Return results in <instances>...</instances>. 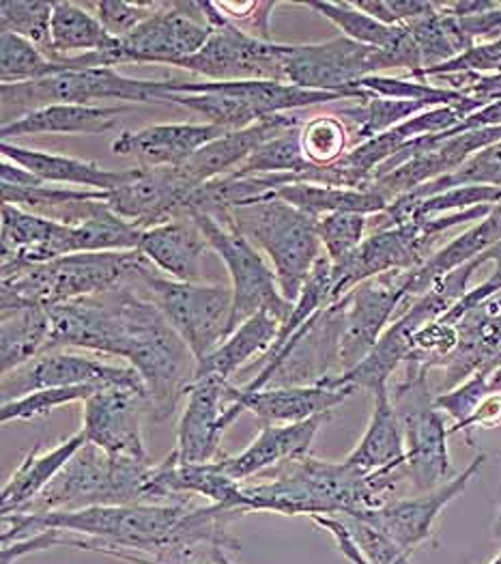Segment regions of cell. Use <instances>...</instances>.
Returning <instances> with one entry per match:
<instances>
[{
	"label": "cell",
	"instance_id": "1",
	"mask_svg": "<svg viewBox=\"0 0 501 564\" xmlns=\"http://www.w3.org/2000/svg\"><path fill=\"white\" fill-rule=\"evenodd\" d=\"M259 476L261 482H241L246 511H272L291 518H334L381 509L396 500L394 494L407 478L405 470L362 474L347 462L331 464L311 455L284 462Z\"/></svg>",
	"mask_w": 501,
	"mask_h": 564
},
{
	"label": "cell",
	"instance_id": "2",
	"mask_svg": "<svg viewBox=\"0 0 501 564\" xmlns=\"http://www.w3.org/2000/svg\"><path fill=\"white\" fill-rule=\"evenodd\" d=\"M117 306L126 338L123 360L144 383L146 410L155 421H166L196 379V356L137 282L117 289Z\"/></svg>",
	"mask_w": 501,
	"mask_h": 564
},
{
	"label": "cell",
	"instance_id": "3",
	"mask_svg": "<svg viewBox=\"0 0 501 564\" xmlns=\"http://www.w3.org/2000/svg\"><path fill=\"white\" fill-rule=\"evenodd\" d=\"M146 265L138 250L80 252L35 265L2 261V297L50 308L134 284Z\"/></svg>",
	"mask_w": 501,
	"mask_h": 564
},
{
	"label": "cell",
	"instance_id": "4",
	"mask_svg": "<svg viewBox=\"0 0 501 564\" xmlns=\"http://www.w3.org/2000/svg\"><path fill=\"white\" fill-rule=\"evenodd\" d=\"M153 468L155 464L151 462L110 457L87 442L47 485L46 491L20 516L149 502Z\"/></svg>",
	"mask_w": 501,
	"mask_h": 564
},
{
	"label": "cell",
	"instance_id": "5",
	"mask_svg": "<svg viewBox=\"0 0 501 564\" xmlns=\"http://www.w3.org/2000/svg\"><path fill=\"white\" fill-rule=\"evenodd\" d=\"M218 216H227L241 236L263 250L272 263L284 300L295 302L323 254L317 234L319 218L277 196Z\"/></svg>",
	"mask_w": 501,
	"mask_h": 564
},
{
	"label": "cell",
	"instance_id": "6",
	"mask_svg": "<svg viewBox=\"0 0 501 564\" xmlns=\"http://www.w3.org/2000/svg\"><path fill=\"white\" fill-rule=\"evenodd\" d=\"M177 78L144 80L132 78L115 67H95L83 72H63L52 78L2 85V123H11L33 110L52 104H89L91 101H130V104H166Z\"/></svg>",
	"mask_w": 501,
	"mask_h": 564
},
{
	"label": "cell",
	"instance_id": "7",
	"mask_svg": "<svg viewBox=\"0 0 501 564\" xmlns=\"http://www.w3.org/2000/svg\"><path fill=\"white\" fill-rule=\"evenodd\" d=\"M200 234L207 239L209 248L225 261L230 289H232V313L228 332H235L246 319L257 313H270L280 324H284L293 311V302L284 300L272 265L257 250V246L246 236H241L227 216H189Z\"/></svg>",
	"mask_w": 501,
	"mask_h": 564
},
{
	"label": "cell",
	"instance_id": "8",
	"mask_svg": "<svg viewBox=\"0 0 501 564\" xmlns=\"http://www.w3.org/2000/svg\"><path fill=\"white\" fill-rule=\"evenodd\" d=\"M151 265V263H149ZM138 276V289L162 311L166 322L179 332L196 362L205 360L227 340L232 289L228 284L179 282L160 276L151 268Z\"/></svg>",
	"mask_w": 501,
	"mask_h": 564
},
{
	"label": "cell",
	"instance_id": "9",
	"mask_svg": "<svg viewBox=\"0 0 501 564\" xmlns=\"http://www.w3.org/2000/svg\"><path fill=\"white\" fill-rule=\"evenodd\" d=\"M428 371L407 367L405 379L396 386L392 403L405 435V474L417 491H433L455 478L442 410L428 392Z\"/></svg>",
	"mask_w": 501,
	"mask_h": 564
},
{
	"label": "cell",
	"instance_id": "10",
	"mask_svg": "<svg viewBox=\"0 0 501 564\" xmlns=\"http://www.w3.org/2000/svg\"><path fill=\"white\" fill-rule=\"evenodd\" d=\"M211 37L196 54L179 61L175 67L198 74L207 83H250L272 80L286 83L284 78V46L277 42H261L237 26L228 24L216 2H205Z\"/></svg>",
	"mask_w": 501,
	"mask_h": 564
},
{
	"label": "cell",
	"instance_id": "11",
	"mask_svg": "<svg viewBox=\"0 0 501 564\" xmlns=\"http://www.w3.org/2000/svg\"><path fill=\"white\" fill-rule=\"evenodd\" d=\"M211 33L205 2H164L134 33L119 40L115 52L99 54V65L151 63L175 67L205 46Z\"/></svg>",
	"mask_w": 501,
	"mask_h": 564
},
{
	"label": "cell",
	"instance_id": "12",
	"mask_svg": "<svg viewBox=\"0 0 501 564\" xmlns=\"http://www.w3.org/2000/svg\"><path fill=\"white\" fill-rule=\"evenodd\" d=\"M394 69L385 50L362 46L349 37H334L319 44L284 46V78L288 85L329 91L358 94L360 80Z\"/></svg>",
	"mask_w": 501,
	"mask_h": 564
},
{
	"label": "cell",
	"instance_id": "13",
	"mask_svg": "<svg viewBox=\"0 0 501 564\" xmlns=\"http://www.w3.org/2000/svg\"><path fill=\"white\" fill-rule=\"evenodd\" d=\"M342 297L319 311L299 329L272 362L263 365L252 381L243 386L246 392L286 386H317L340 367V336H342ZM340 376V373H338Z\"/></svg>",
	"mask_w": 501,
	"mask_h": 564
},
{
	"label": "cell",
	"instance_id": "14",
	"mask_svg": "<svg viewBox=\"0 0 501 564\" xmlns=\"http://www.w3.org/2000/svg\"><path fill=\"white\" fill-rule=\"evenodd\" d=\"M92 386L104 388H134L146 397L144 383L132 367H115L92 356L74 354L67 349H46L24 367L2 376V403L15 401L46 388Z\"/></svg>",
	"mask_w": 501,
	"mask_h": 564
},
{
	"label": "cell",
	"instance_id": "15",
	"mask_svg": "<svg viewBox=\"0 0 501 564\" xmlns=\"http://www.w3.org/2000/svg\"><path fill=\"white\" fill-rule=\"evenodd\" d=\"M410 272L383 274L351 289L345 302L340 336V376L356 369L390 328L396 308L407 302Z\"/></svg>",
	"mask_w": 501,
	"mask_h": 564
},
{
	"label": "cell",
	"instance_id": "16",
	"mask_svg": "<svg viewBox=\"0 0 501 564\" xmlns=\"http://www.w3.org/2000/svg\"><path fill=\"white\" fill-rule=\"evenodd\" d=\"M196 189L183 177L179 166H134L123 171L119 186L108 192L106 203L117 216L146 231L187 216Z\"/></svg>",
	"mask_w": 501,
	"mask_h": 564
},
{
	"label": "cell",
	"instance_id": "17",
	"mask_svg": "<svg viewBox=\"0 0 501 564\" xmlns=\"http://www.w3.org/2000/svg\"><path fill=\"white\" fill-rule=\"evenodd\" d=\"M227 379L207 376L194 379L185 394L175 455L179 464H214L222 459V435L246 412L228 397Z\"/></svg>",
	"mask_w": 501,
	"mask_h": 564
},
{
	"label": "cell",
	"instance_id": "18",
	"mask_svg": "<svg viewBox=\"0 0 501 564\" xmlns=\"http://www.w3.org/2000/svg\"><path fill=\"white\" fill-rule=\"evenodd\" d=\"M47 349H87L123 358L126 338L117 291L50 306Z\"/></svg>",
	"mask_w": 501,
	"mask_h": 564
},
{
	"label": "cell",
	"instance_id": "19",
	"mask_svg": "<svg viewBox=\"0 0 501 564\" xmlns=\"http://www.w3.org/2000/svg\"><path fill=\"white\" fill-rule=\"evenodd\" d=\"M146 397L134 388H104L85 401L83 431L87 442L110 457L151 462L142 437Z\"/></svg>",
	"mask_w": 501,
	"mask_h": 564
},
{
	"label": "cell",
	"instance_id": "20",
	"mask_svg": "<svg viewBox=\"0 0 501 564\" xmlns=\"http://www.w3.org/2000/svg\"><path fill=\"white\" fill-rule=\"evenodd\" d=\"M484 459H487L484 455H478L465 470L456 474L450 482H446L433 491H424L415 498L392 500L381 509L358 511L349 518L362 519L366 523H370L372 528L383 532L388 539H392L401 550H405L410 554L413 547H417L420 543L431 539L433 523L442 513V509L446 505H450L460 491H465V487L476 476V471L482 468Z\"/></svg>",
	"mask_w": 501,
	"mask_h": 564
},
{
	"label": "cell",
	"instance_id": "21",
	"mask_svg": "<svg viewBox=\"0 0 501 564\" xmlns=\"http://www.w3.org/2000/svg\"><path fill=\"white\" fill-rule=\"evenodd\" d=\"M304 123H306L304 110H297V112H282V115L261 119L259 123L246 130L227 132L225 137L203 147L189 162L179 166L183 177L194 188H200L211 180H218L222 175L237 171L261 144L272 141L284 132L299 130Z\"/></svg>",
	"mask_w": 501,
	"mask_h": 564
},
{
	"label": "cell",
	"instance_id": "22",
	"mask_svg": "<svg viewBox=\"0 0 501 564\" xmlns=\"http://www.w3.org/2000/svg\"><path fill=\"white\" fill-rule=\"evenodd\" d=\"M356 388H336L327 381L317 386H286V388H263L257 392H246L228 383V397L237 401L243 410L252 412L261 424H295L311 421L315 416L331 414L342 405Z\"/></svg>",
	"mask_w": 501,
	"mask_h": 564
},
{
	"label": "cell",
	"instance_id": "23",
	"mask_svg": "<svg viewBox=\"0 0 501 564\" xmlns=\"http://www.w3.org/2000/svg\"><path fill=\"white\" fill-rule=\"evenodd\" d=\"M225 134L227 130L209 123H160L119 134L110 149L123 158H134L138 166L177 169Z\"/></svg>",
	"mask_w": 501,
	"mask_h": 564
},
{
	"label": "cell",
	"instance_id": "24",
	"mask_svg": "<svg viewBox=\"0 0 501 564\" xmlns=\"http://www.w3.org/2000/svg\"><path fill=\"white\" fill-rule=\"evenodd\" d=\"M187 496H203L211 505H218L222 509L246 511V498L241 482L230 478L227 471L220 468L218 462L214 464H179L175 451L162 462L155 464L153 478L149 485V500L153 498H168L175 502H185Z\"/></svg>",
	"mask_w": 501,
	"mask_h": 564
},
{
	"label": "cell",
	"instance_id": "25",
	"mask_svg": "<svg viewBox=\"0 0 501 564\" xmlns=\"http://www.w3.org/2000/svg\"><path fill=\"white\" fill-rule=\"evenodd\" d=\"M329 416L331 414H323L295 424H261L259 437L243 453L235 457L225 455L218 464L237 482H248L284 462L308 457L317 433Z\"/></svg>",
	"mask_w": 501,
	"mask_h": 564
},
{
	"label": "cell",
	"instance_id": "26",
	"mask_svg": "<svg viewBox=\"0 0 501 564\" xmlns=\"http://www.w3.org/2000/svg\"><path fill=\"white\" fill-rule=\"evenodd\" d=\"M207 248V239L189 216L142 231L138 243V252L151 265L179 282H198Z\"/></svg>",
	"mask_w": 501,
	"mask_h": 564
},
{
	"label": "cell",
	"instance_id": "27",
	"mask_svg": "<svg viewBox=\"0 0 501 564\" xmlns=\"http://www.w3.org/2000/svg\"><path fill=\"white\" fill-rule=\"evenodd\" d=\"M85 444L87 435L83 429L50 451H44L42 444H35L2 487L0 516L7 518L24 513Z\"/></svg>",
	"mask_w": 501,
	"mask_h": 564
},
{
	"label": "cell",
	"instance_id": "28",
	"mask_svg": "<svg viewBox=\"0 0 501 564\" xmlns=\"http://www.w3.org/2000/svg\"><path fill=\"white\" fill-rule=\"evenodd\" d=\"M130 106H95V104H52L33 110L11 123H2V141L40 134H104L117 126Z\"/></svg>",
	"mask_w": 501,
	"mask_h": 564
},
{
	"label": "cell",
	"instance_id": "29",
	"mask_svg": "<svg viewBox=\"0 0 501 564\" xmlns=\"http://www.w3.org/2000/svg\"><path fill=\"white\" fill-rule=\"evenodd\" d=\"M374 394L372 416L360 444L345 459L351 468L362 474L405 470V435L390 388H379Z\"/></svg>",
	"mask_w": 501,
	"mask_h": 564
},
{
	"label": "cell",
	"instance_id": "30",
	"mask_svg": "<svg viewBox=\"0 0 501 564\" xmlns=\"http://www.w3.org/2000/svg\"><path fill=\"white\" fill-rule=\"evenodd\" d=\"M50 345V311L40 304L0 297V371L24 367Z\"/></svg>",
	"mask_w": 501,
	"mask_h": 564
},
{
	"label": "cell",
	"instance_id": "31",
	"mask_svg": "<svg viewBox=\"0 0 501 564\" xmlns=\"http://www.w3.org/2000/svg\"><path fill=\"white\" fill-rule=\"evenodd\" d=\"M0 153L2 160L24 166L46 184H67L97 192H110L119 186L123 177V171H108L92 160L26 149L15 142H0Z\"/></svg>",
	"mask_w": 501,
	"mask_h": 564
},
{
	"label": "cell",
	"instance_id": "32",
	"mask_svg": "<svg viewBox=\"0 0 501 564\" xmlns=\"http://www.w3.org/2000/svg\"><path fill=\"white\" fill-rule=\"evenodd\" d=\"M501 237V205H495L493 212L473 225L469 231L456 236L448 241L444 248L435 250V254L424 261L417 270L410 272V284H407V302L410 304L415 297L424 295L435 282L448 274L456 272L458 268L476 261L482 257Z\"/></svg>",
	"mask_w": 501,
	"mask_h": 564
},
{
	"label": "cell",
	"instance_id": "33",
	"mask_svg": "<svg viewBox=\"0 0 501 564\" xmlns=\"http://www.w3.org/2000/svg\"><path fill=\"white\" fill-rule=\"evenodd\" d=\"M52 52L50 61L63 63L83 54H108L119 47V40L112 37L95 13L78 2H54L52 11Z\"/></svg>",
	"mask_w": 501,
	"mask_h": 564
},
{
	"label": "cell",
	"instance_id": "34",
	"mask_svg": "<svg viewBox=\"0 0 501 564\" xmlns=\"http://www.w3.org/2000/svg\"><path fill=\"white\" fill-rule=\"evenodd\" d=\"M280 326L282 324L270 313L252 315L239 328L230 332L216 351L198 362L196 379L214 376L230 381V377L243 369L252 358L272 349Z\"/></svg>",
	"mask_w": 501,
	"mask_h": 564
},
{
	"label": "cell",
	"instance_id": "35",
	"mask_svg": "<svg viewBox=\"0 0 501 564\" xmlns=\"http://www.w3.org/2000/svg\"><path fill=\"white\" fill-rule=\"evenodd\" d=\"M277 198L320 218L327 214H362L379 216L390 207V200L374 189L336 188L320 184H288L277 189Z\"/></svg>",
	"mask_w": 501,
	"mask_h": 564
},
{
	"label": "cell",
	"instance_id": "36",
	"mask_svg": "<svg viewBox=\"0 0 501 564\" xmlns=\"http://www.w3.org/2000/svg\"><path fill=\"white\" fill-rule=\"evenodd\" d=\"M302 7L313 9L320 13L325 20H329L336 29L342 31V37H349L362 46L379 47V50H394L405 35L407 26H388L372 15H368L362 9L356 7V2H302Z\"/></svg>",
	"mask_w": 501,
	"mask_h": 564
},
{
	"label": "cell",
	"instance_id": "37",
	"mask_svg": "<svg viewBox=\"0 0 501 564\" xmlns=\"http://www.w3.org/2000/svg\"><path fill=\"white\" fill-rule=\"evenodd\" d=\"M405 26L420 50L422 69L444 65L456 58L458 54L467 52L469 47H473V44L467 40V35L462 33L458 18L442 13L437 9V2L428 15L417 18Z\"/></svg>",
	"mask_w": 501,
	"mask_h": 564
},
{
	"label": "cell",
	"instance_id": "38",
	"mask_svg": "<svg viewBox=\"0 0 501 564\" xmlns=\"http://www.w3.org/2000/svg\"><path fill=\"white\" fill-rule=\"evenodd\" d=\"M431 110V106L422 101H405L370 95L366 99H356L351 106H342L338 110L340 119H347L356 128V139L360 142L370 141L379 134L390 132L392 128L410 121L411 117Z\"/></svg>",
	"mask_w": 501,
	"mask_h": 564
},
{
	"label": "cell",
	"instance_id": "39",
	"mask_svg": "<svg viewBox=\"0 0 501 564\" xmlns=\"http://www.w3.org/2000/svg\"><path fill=\"white\" fill-rule=\"evenodd\" d=\"M299 130L284 132L275 137L272 141L261 144L237 171L239 175H272V173H288V175H302L304 182L308 184L313 164L306 160L304 149H302V139Z\"/></svg>",
	"mask_w": 501,
	"mask_h": 564
},
{
	"label": "cell",
	"instance_id": "40",
	"mask_svg": "<svg viewBox=\"0 0 501 564\" xmlns=\"http://www.w3.org/2000/svg\"><path fill=\"white\" fill-rule=\"evenodd\" d=\"M63 74V65L54 63L42 47L0 31V83L20 85Z\"/></svg>",
	"mask_w": 501,
	"mask_h": 564
},
{
	"label": "cell",
	"instance_id": "41",
	"mask_svg": "<svg viewBox=\"0 0 501 564\" xmlns=\"http://www.w3.org/2000/svg\"><path fill=\"white\" fill-rule=\"evenodd\" d=\"M56 229L54 220L31 214L15 205L2 203L0 209V246L2 259L26 257L40 250Z\"/></svg>",
	"mask_w": 501,
	"mask_h": 564
},
{
	"label": "cell",
	"instance_id": "42",
	"mask_svg": "<svg viewBox=\"0 0 501 564\" xmlns=\"http://www.w3.org/2000/svg\"><path fill=\"white\" fill-rule=\"evenodd\" d=\"M52 11H54V2H46V0H2L0 2V31L18 35V37L42 47L50 58Z\"/></svg>",
	"mask_w": 501,
	"mask_h": 564
},
{
	"label": "cell",
	"instance_id": "43",
	"mask_svg": "<svg viewBox=\"0 0 501 564\" xmlns=\"http://www.w3.org/2000/svg\"><path fill=\"white\" fill-rule=\"evenodd\" d=\"M460 186H495L501 188V141L489 144L487 149L478 151L471 160H467L456 173L431 182L422 188L405 194L407 198H428L446 189L460 188Z\"/></svg>",
	"mask_w": 501,
	"mask_h": 564
},
{
	"label": "cell",
	"instance_id": "44",
	"mask_svg": "<svg viewBox=\"0 0 501 564\" xmlns=\"http://www.w3.org/2000/svg\"><path fill=\"white\" fill-rule=\"evenodd\" d=\"M302 149L313 166H331L349 151V130L338 115H319L308 119L299 132Z\"/></svg>",
	"mask_w": 501,
	"mask_h": 564
},
{
	"label": "cell",
	"instance_id": "45",
	"mask_svg": "<svg viewBox=\"0 0 501 564\" xmlns=\"http://www.w3.org/2000/svg\"><path fill=\"white\" fill-rule=\"evenodd\" d=\"M97 392L92 386H74V388H46L31 392L26 397H20L15 401L2 403L0 408V421L7 423H29L50 416L54 410L76 403V401H87Z\"/></svg>",
	"mask_w": 501,
	"mask_h": 564
},
{
	"label": "cell",
	"instance_id": "46",
	"mask_svg": "<svg viewBox=\"0 0 501 564\" xmlns=\"http://www.w3.org/2000/svg\"><path fill=\"white\" fill-rule=\"evenodd\" d=\"M370 218L362 214H327L317 220V234L325 257L331 263L347 259L366 239Z\"/></svg>",
	"mask_w": 501,
	"mask_h": 564
},
{
	"label": "cell",
	"instance_id": "47",
	"mask_svg": "<svg viewBox=\"0 0 501 564\" xmlns=\"http://www.w3.org/2000/svg\"><path fill=\"white\" fill-rule=\"evenodd\" d=\"M164 2H123V0H99L87 7L95 9L97 20L104 24V29L117 37L123 40L130 33H134L142 22H146Z\"/></svg>",
	"mask_w": 501,
	"mask_h": 564
},
{
	"label": "cell",
	"instance_id": "48",
	"mask_svg": "<svg viewBox=\"0 0 501 564\" xmlns=\"http://www.w3.org/2000/svg\"><path fill=\"white\" fill-rule=\"evenodd\" d=\"M340 519V518H338ZM349 534L353 536L356 545L360 547L362 556L370 564H411L407 558V552L401 550L392 539H388L383 532L372 528L362 519L349 518L340 519Z\"/></svg>",
	"mask_w": 501,
	"mask_h": 564
},
{
	"label": "cell",
	"instance_id": "49",
	"mask_svg": "<svg viewBox=\"0 0 501 564\" xmlns=\"http://www.w3.org/2000/svg\"><path fill=\"white\" fill-rule=\"evenodd\" d=\"M277 4L280 2H216L228 24L261 42H274L272 13Z\"/></svg>",
	"mask_w": 501,
	"mask_h": 564
},
{
	"label": "cell",
	"instance_id": "50",
	"mask_svg": "<svg viewBox=\"0 0 501 564\" xmlns=\"http://www.w3.org/2000/svg\"><path fill=\"white\" fill-rule=\"evenodd\" d=\"M489 394H493L491 388H489V371L480 369L478 373H473L469 379H465L455 390L435 397V405L439 410L448 412L455 419L456 424H460L465 423L476 412V408Z\"/></svg>",
	"mask_w": 501,
	"mask_h": 564
},
{
	"label": "cell",
	"instance_id": "51",
	"mask_svg": "<svg viewBox=\"0 0 501 564\" xmlns=\"http://www.w3.org/2000/svg\"><path fill=\"white\" fill-rule=\"evenodd\" d=\"M358 9L372 15L374 20L388 24V26H399V24H410L417 18L428 15L435 9V2H424V0H364L356 2Z\"/></svg>",
	"mask_w": 501,
	"mask_h": 564
},
{
	"label": "cell",
	"instance_id": "52",
	"mask_svg": "<svg viewBox=\"0 0 501 564\" xmlns=\"http://www.w3.org/2000/svg\"><path fill=\"white\" fill-rule=\"evenodd\" d=\"M482 259V263H489V261H493L495 263V272L487 279V281L482 282V284H478L476 289H469L467 291V295L456 304L455 308L450 311V313H446L442 319L444 322H448V324H456L467 311H471V308H476L478 304H482L484 300H489V297H495V295H500L501 293V237L480 257Z\"/></svg>",
	"mask_w": 501,
	"mask_h": 564
},
{
	"label": "cell",
	"instance_id": "53",
	"mask_svg": "<svg viewBox=\"0 0 501 564\" xmlns=\"http://www.w3.org/2000/svg\"><path fill=\"white\" fill-rule=\"evenodd\" d=\"M501 424V394L493 392L489 394L478 408L476 412L465 421V423L456 424L450 429V435L456 431H471V429H493Z\"/></svg>",
	"mask_w": 501,
	"mask_h": 564
},
{
	"label": "cell",
	"instance_id": "54",
	"mask_svg": "<svg viewBox=\"0 0 501 564\" xmlns=\"http://www.w3.org/2000/svg\"><path fill=\"white\" fill-rule=\"evenodd\" d=\"M313 521L320 525L323 530H327L334 539H336V543H338V547H340V552L351 561L353 564H370L366 561L364 556H362V552H360V547L356 545V541H353V536L349 534V530H347V525L340 521L338 518H327V516H313Z\"/></svg>",
	"mask_w": 501,
	"mask_h": 564
},
{
	"label": "cell",
	"instance_id": "55",
	"mask_svg": "<svg viewBox=\"0 0 501 564\" xmlns=\"http://www.w3.org/2000/svg\"><path fill=\"white\" fill-rule=\"evenodd\" d=\"M0 184L15 186V188H37V186H44L46 182H42L37 175L26 171L24 166L2 160L0 162Z\"/></svg>",
	"mask_w": 501,
	"mask_h": 564
},
{
	"label": "cell",
	"instance_id": "56",
	"mask_svg": "<svg viewBox=\"0 0 501 564\" xmlns=\"http://www.w3.org/2000/svg\"><path fill=\"white\" fill-rule=\"evenodd\" d=\"M104 554L110 556V558H117V561H123V563L128 564H162L155 563V561H151V558H144V556L130 554V552H121V550H108V552H104ZM211 564H232V561L228 558L227 552H220Z\"/></svg>",
	"mask_w": 501,
	"mask_h": 564
},
{
	"label": "cell",
	"instance_id": "57",
	"mask_svg": "<svg viewBox=\"0 0 501 564\" xmlns=\"http://www.w3.org/2000/svg\"><path fill=\"white\" fill-rule=\"evenodd\" d=\"M491 564H501V556H500V558H498V561H493V563H491Z\"/></svg>",
	"mask_w": 501,
	"mask_h": 564
}]
</instances>
